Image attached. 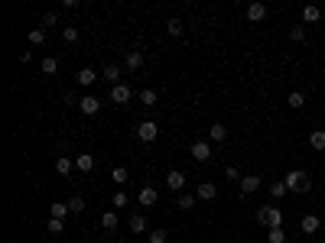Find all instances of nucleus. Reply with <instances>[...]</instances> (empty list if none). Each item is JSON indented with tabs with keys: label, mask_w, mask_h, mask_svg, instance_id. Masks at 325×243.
<instances>
[{
	"label": "nucleus",
	"mask_w": 325,
	"mask_h": 243,
	"mask_svg": "<svg viewBox=\"0 0 325 243\" xmlns=\"http://www.w3.org/2000/svg\"><path fill=\"white\" fill-rule=\"evenodd\" d=\"M169 237H166V230H150V243H166Z\"/></svg>",
	"instance_id": "obj_36"
},
{
	"label": "nucleus",
	"mask_w": 325,
	"mask_h": 243,
	"mask_svg": "<svg viewBox=\"0 0 325 243\" xmlns=\"http://www.w3.org/2000/svg\"><path fill=\"white\" fill-rule=\"evenodd\" d=\"M156 136H160V127H156L153 120H143V124L137 127V140H143V143H153Z\"/></svg>",
	"instance_id": "obj_3"
},
{
	"label": "nucleus",
	"mask_w": 325,
	"mask_h": 243,
	"mask_svg": "<svg viewBox=\"0 0 325 243\" xmlns=\"http://www.w3.org/2000/svg\"><path fill=\"white\" fill-rule=\"evenodd\" d=\"M46 227H49V233H62V221H59V218H49Z\"/></svg>",
	"instance_id": "obj_37"
},
{
	"label": "nucleus",
	"mask_w": 325,
	"mask_h": 243,
	"mask_svg": "<svg viewBox=\"0 0 325 243\" xmlns=\"http://www.w3.org/2000/svg\"><path fill=\"white\" fill-rule=\"evenodd\" d=\"M208 136H212V143H224L228 140V127L224 124H212L208 127Z\"/></svg>",
	"instance_id": "obj_16"
},
{
	"label": "nucleus",
	"mask_w": 325,
	"mask_h": 243,
	"mask_svg": "<svg viewBox=\"0 0 325 243\" xmlns=\"http://www.w3.org/2000/svg\"><path fill=\"white\" fill-rule=\"evenodd\" d=\"M120 227V218L114 211H108V214H101V230H117Z\"/></svg>",
	"instance_id": "obj_18"
},
{
	"label": "nucleus",
	"mask_w": 325,
	"mask_h": 243,
	"mask_svg": "<svg viewBox=\"0 0 325 243\" xmlns=\"http://www.w3.org/2000/svg\"><path fill=\"white\" fill-rule=\"evenodd\" d=\"M78 110H82V114H88V117H94L101 110V101L94 98V94H85L82 101H78Z\"/></svg>",
	"instance_id": "obj_4"
},
{
	"label": "nucleus",
	"mask_w": 325,
	"mask_h": 243,
	"mask_svg": "<svg viewBox=\"0 0 325 243\" xmlns=\"http://www.w3.org/2000/svg\"><path fill=\"white\" fill-rule=\"evenodd\" d=\"M195 201H198L195 195H179V201H176V204H179V211H192V207H195Z\"/></svg>",
	"instance_id": "obj_23"
},
{
	"label": "nucleus",
	"mask_w": 325,
	"mask_h": 243,
	"mask_svg": "<svg viewBox=\"0 0 325 243\" xmlns=\"http://www.w3.org/2000/svg\"><path fill=\"white\" fill-rule=\"evenodd\" d=\"M224 175H228V178H231V181H241V178H244V175H241V172H238V169H234V166H228V169H224Z\"/></svg>",
	"instance_id": "obj_40"
},
{
	"label": "nucleus",
	"mask_w": 325,
	"mask_h": 243,
	"mask_svg": "<svg viewBox=\"0 0 325 243\" xmlns=\"http://www.w3.org/2000/svg\"><path fill=\"white\" fill-rule=\"evenodd\" d=\"M137 201L143 204V207H153L156 201H160V192H156L153 185H146V188H140V195H137Z\"/></svg>",
	"instance_id": "obj_7"
},
{
	"label": "nucleus",
	"mask_w": 325,
	"mask_h": 243,
	"mask_svg": "<svg viewBox=\"0 0 325 243\" xmlns=\"http://www.w3.org/2000/svg\"><path fill=\"white\" fill-rule=\"evenodd\" d=\"M257 221L263 224V227L267 230H273V227H283V211H280V207H260L257 211Z\"/></svg>",
	"instance_id": "obj_2"
},
{
	"label": "nucleus",
	"mask_w": 325,
	"mask_h": 243,
	"mask_svg": "<svg viewBox=\"0 0 325 243\" xmlns=\"http://www.w3.org/2000/svg\"><path fill=\"white\" fill-rule=\"evenodd\" d=\"M56 23H59V13L56 10H49L46 16H42V26H56Z\"/></svg>",
	"instance_id": "obj_38"
},
{
	"label": "nucleus",
	"mask_w": 325,
	"mask_h": 243,
	"mask_svg": "<svg viewBox=\"0 0 325 243\" xmlns=\"http://www.w3.org/2000/svg\"><path fill=\"white\" fill-rule=\"evenodd\" d=\"M111 175H114V181H120V185H124V181H127V169H120V166H117V169L111 172Z\"/></svg>",
	"instance_id": "obj_39"
},
{
	"label": "nucleus",
	"mask_w": 325,
	"mask_h": 243,
	"mask_svg": "<svg viewBox=\"0 0 325 243\" xmlns=\"http://www.w3.org/2000/svg\"><path fill=\"white\" fill-rule=\"evenodd\" d=\"M263 16H267V4H260V0H254V4L247 7V20H251V23H260Z\"/></svg>",
	"instance_id": "obj_10"
},
{
	"label": "nucleus",
	"mask_w": 325,
	"mask_h": 243,
	"mask_svg": "<svg viewBox=\"0 0 325 243\" xmlns=\"http://www.w3.org/2000/svg\"><path fill=\"white\" fill-rule=\"evenodd\" d=\"M130 98H134V91H130L127 84H114V88H111V101L114 104H127Z\"/></svg>",
	"instance_id": "obj_8"
},
{
	"label": "nucleus",
	"mask_w": 325,
	"mask_h": 243,
	"mask_svg": "<svg viewBox=\"0 0 325 243\" xmlns=\"http://www.w3.org/2000/svg\"><path fill=\"white\" fill-rule=\"evenodd\" d=\"M140 101H143L146 107H153V104H156V91H153V88H146L143 94H140Z\"/></svg>",
	"instance_id": "obj_34"
},
{
	"label": "nucleus",
	"mask_w": 325,
	"mask_h": 243,
	"mask_svg": "<svg viewBox=\"0 0 325 243\" xmlns=\"http://www.w3.org/2000/svg\"><path fill=\"white\" fill-rule=\"evenodd\" d=\"M286 104H289V107H293V110H299L303 104H306V94H303V91H293V94H289V98H286Z\"/></svg>",
	"instance_id": "obj_25"
},
{
	"label": "nucleus",
	"mask_w": 325,
	"mask_h": 243,
	"mask_svg": "<svg viewBox=\"0 0 325 243\" xmlns=\"http://www.w3.org/2000/svg\"><path fill=\"white\" fill-rule=\"evenodd\" d=\"M192 159H195V162H208V159H212V143H205V140L192 143Z\"/></svg>",
	"instance_id": "obj_5"
},
{
	"label": "nucleus",
	"mask_w": 325,
	"mask_h": 243,
	"mask_svg": "<svg viewBox=\"0 0 325 243\" xmlns=\"http://www.w3.org/2000/svg\"><path fill=\"white\" fill-rule=\"evenodd\" d=\"M257 188H260V178L257 175H244L241 178V195H254Z\"/></svg>",
	"instance_id": "obj_15"
},
{
	"label": "nucleus",
	"mask_w": 325,
	"mask_h": 243,
	"mask_svg": "<svg viewBox=\"0 0 325 243\" xmlns=\"http://www.w3.org/2000/svg\"><path fill=\"white\" fill-rule=\"evenodd\" d=\"M30 42H33V46H42V42H46V29H42V26H36V29L30 33Z\"/></svg>",
	"instance_id": "obj_31"
},
{
	"label": "nucleus",
	"mask_w": 325,
	"mask_h": 243,
	"mask_svg": "<svg viewBox=\"0 0 325 243\" xmlns=\"http://www.w3.org/2000/svg\"><path fill=\"white\" fill-rule=\"evenodd\" d=\"M49 214H52V218H59V221H62L65 214H68V204H62V201H56V204L49 207Z\"/></svg>",
	"instance_id": "obj_30"
},
{
	"label": "nucleus",
	"mask_w": 325,
	"mask_h": 243,
	"mask_svg": "<svg viewBox=\"0 0 325 243\" xmlns=\"http://www.w3.org/2000/svg\"><path fill=\"white\" fill-rule=\"evenodd\" d=\"M127 227L134 230V233H143L146 230V218H143V214H134V218L127 221Z\"/></svg>",
	"instance_id": "obj_21"
},
{
	"label": "nucleus",
	"mask_w": 325,
	"mask_h": 243,
	"mask_svg": "<svg viewBox=\"0 0 325 243\" xmlns=\"http://www.w3.org/2000/svg\"><path fill=\"white\" fill-rule=\"evenodd\" d=\"M117 243H120V240H117Z\"/></svg>",
	"instance_id": "obj_42"
},
{
	"label": "nucleus",
	"mask_w": 325,
	"mask_h": 243,
	"mask_svg": "<svg viewBox=\"0 0 325 243\" xmlns=\"http://www.w3.org/2000/svg\"><path fill=\"white\" fill-rule=\"evenodd\" d=\"M299 227H303V233H315V230L322 227V221L315 218V214H306V218L299 221Z\"/></svg>",
	"instance_id": "obj_17"
},
{
	"label": "nucleus",
	"mask_w": 325,
	"mask_h": 243,
	"mask_svg": "<svg viewBox=\"0 0 325 243\" xmlns=\"http://www.w3.org/2000/svg\"><path fill=\"white\" fill-rule=\"evenodd\" d=\"M72 166H75V162L68 159V156H59V159H56V172H59V175H68V172H72Z\"/></svg>",
	"instance_id": "obj_22"
},
{
	"label": "nucleus",
	"mask_w": 325,
	"mask_h": 243,
	"mask_svg": "<svg viewBox=\"0 0 325 243\" xmlns=\"http://www.w3.org/2000/svg\"><path fill=\"white\" fill-rule=\"evenodd\" d=\"M286 188H289V192H296V195H306V192H309V188H312V181H309V175H306V172L303 169H293V172H286Z\"/></svg>",
	"instance_id": "obj_1"
},
{
	"label": "nucleus",
	"mask_w": 325,
	"mask_h": 243,
	"mask_svg": "<svg viewBox=\"0 0 325 243\" xmlns=\"http://www.w3.org/2000/svg\"><path fill=\"white\" fill-rule=\"evenodd\" d=\"M101 78H104V81H111V84H120V65L108 62V65L101 68Z\"/></svg>",
	"instance_id": "obj_11"
},
{
	"label": "nucleus",
	"mask_w": 325,
	"mask_h": 243,
	"mask_svg": "<svg viewBox=\"0 0 325 243\" xmlns=\"http://www.w3.org/2000/svg\"><path fill=\"white\" fill-rule=\"evenodd\" d=\"M319 16H322V10L315 4H309V7H303V23H319Z\"/></svg>",
	"instance_id": "obj_20"
},
{
	"label": "nucleus",
	"mask_w": 325,
	"mask_h": 243,
	"mask_svg": "<svg viewBox=\"0 0 325 243\" xmlns=\"http://www.w3.org/2000/svg\"><path fill=\"white\" fill-rule=\"evenodd\" d=\"M75 169H78V172H91V169H94V156H91V153L75 156Z\"/></svg>",
	"instance_id": "obj_14"
},
{
	"label": "nucleus",
	"mask_w": 325,
	"mask_h": 243,
	"mask_svg": "<svg viewBox=\"0 0 325 243\" xmlns=\"http://www.w3.org/2000/svg\"><path fill=\"white\" fill-rule=\"evenodd\" d=\"M270 195H273V198H286V195H289L286 181H273V185H270Z\"/></svg>",
	"instance_id": "obj_28"
},
{
	"label": "nucleus",
	"mask_w": 325,
	"mask_h": 243,
	"mask_svg": "<svg viewBox=\"0 0 325 243\" xmlns=\"http://www.w3.org/2000/svg\"><path fill=\"white\" fill-rule=\"evenodd\" d=\"M166 185H169L172 192H182V188H186V175H182L179 169H172L169 175H166Z\"/></svg>",
	"instance_id": "obj_12"
},
{
	"label": "nucleus",
	"mask_w": 325,
	"mask_h": 243,
	"mask_svg": "<svg viewBox=\"0 0 325 243\" xmlns=\"http://www.w3.org/2000/svg\"><path fill=\"white\" fill-rule=\"evenodd\" d=\"M267 243H286V233H283V227L267 230Z\"/></svg>",
	"instance_id": "obj_26"
},
{
	"label": "nucleus",
	"mask_w": 325,
	"mask_h": 243,
	"mask_svg": "<svg viewBox=\"0 0 325 243\" xmlns=\"http://www.w3.org/2000/svg\"><path fill=\"white\" fill-rule=\"evenodd\" d=\"M65 204H68V211H72V214H82L85 211V198L82 195H75L72 201H65Z\"/></svg>",
	"instance_id": "obj_29"
},
{
	"label": "nucleus",
	"mask_w": 325,
	"mask_h": 243,
	"mask_svg": "<svg viewBox=\"0 0 325 243\" xmlns=\"http://www.w3.org/2000/svg\"><path fill=\"white\" fill-rule=\"evenodd\" d=\"M322 162H325V153H322Z\"/></svg>",
	"instance_id": "obj_41"
},
{
	"label": "nucleus",
	"mask_w": 325,
	"mask_h": 243,
	"mask_svg": "<svg viewBox=\"0 0 325 243\" xmlns=\"http://www.w3.org/2000/svg\"><path fill=\"white\" fill-rule=\"evenodd\" d=\"M42 75H56L59 72V62H56V58H52V55H46V58H42Z\"/></svg>",
	"instance_id": "obj_24"
},
{
	"label": "nucleus",
	"mask_w": 325,
	"mask_h": 243,
	"mask_svg": "<svg viewBox=\"0 0 325 243\" xmlns=\"http://www.w3.org/2000/svg\"><path fill=\"white\" fill-rule=\"evenodd\" d=\"M195 198H198V201H215V198H218V188L212 185V181H198Z\"/></svg>",
	"instance_id": "obj_6"
},
{
	"label": "nucleus",
	"mask_w": 325,
	"mask_h": 243,
	"mask_svg": "<svg viewBox=\"0 0 325 243\" xmlns=\"http://www.w3.org/2000/svg\"><path fill=\"white\" fill-rule=\"evenodd\" d=\"M111 204H114V207H127V192H124V188H120V192H114Z\"/></svg>",
	"instance_id": "obj_32"
},
{
	"label": "nucleus",
	"mask_w": 325,
	"mask_h": 243,
	"mask_svg": "<svg viewBox=\"0 0 325 243\" xmlns=\"http://www.w3.org/2000/svg\"><path fill=\"white\" fill-rule=\"evenodd\" d=\"M289 39H293V42H303V39H306V26H293V29H289Z\"/></svg>",
	"instance_id": "obj_33"
},
{
	"label": "nucleus",
	"mask_w": 325,
	"mask_h": 243,
	"mask_svg": "<svg viewBox=\"0 0 325 243\" xmlns=\"http://www.w3.org/2000/svg\"><path fill=\"white\" fill-rule=\"evenodd\" d=\"M62 39H65V42H78V29H75V26H65V29H62Z\"/></svg>",
	"instance_id": "obj_35"
},
{
	"label": "nucleus",
	"mask_w": 325,
	"mask_h": 243,
	"mask_svg": "<svg viewBox=\"0 0 325 243\" xmlns=\"http://www.w3.org/2000/svg\"><path fill=\"white\" fill-rule=\"evenodd\" d=\"M75 78H78V84H82V88H91V84L98 81V72H94V68H82Z\"/></svg>",
	"instance_id": "obj_13"
},
{
	"label": "nucleus",
	"mask_w": 325,
	"mask_h": 243,
	"mask_svg": "<svg viewBox=\"0 0 325 243\" xmlns=\"http://www.w3.org/2000/svg\"><path fill=\"white\" fill-rule=\"evenodd\" d=\"M182 29H186V26H182V20H176V16L166 23V33H169V36H182Z\"/></svg>",
	"instance_id": "obj_27"
},
{
	"label": "nucleus",
	"mask_w": 325,
	"mask_h": 243,
	"mask_svg": "<svg viewBox=\"0 0 325 243\" xmlns=\"http://www.w3.org/2000/svg\"><path fill=\"white\" fill-rule=\"evenodd\" d=\"M309 146L319 149V153H325V130H312V133H309Z\"/></svg>",
	"instance_id": "obj_19"
},
{
	"label": "nucleus",
	"mask_w": 325,
	"mask_h": 243,
	"mask_svg": "<svg viewBox=\"0 0 325 243\" xmlns=\"http://www.w3.org/2000/svg\"><path fill=\"white\" fill-rule=\"evenodd\" d=\"M124 68H130V72H137V68H143V52L130 49L127 55H124Z\"/></svg>",
	"instance_id": "obj_9"
}]
</instances>
